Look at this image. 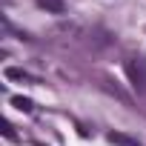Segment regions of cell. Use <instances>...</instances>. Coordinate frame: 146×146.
Instances as JSON below:
<instances>
[{
  "instance_id": "obj_1",
  "label": "cell",
  "mask_w": 146,
  "mask_h": 146,
  "mask_svg": "<svg viewBox=\"0 0 146 146\" xmlns=\"http://www.w3.org/2000/svg\"><path fill=\"white\" fill-rule=\"evenodd\" d=\"M126 75H129V83L146 95V60L135 57V60H126Z\"/></svg>"
},
{
  "instance_id": "obj_3",
  "label": "cell",
  "mask_w": 146,
  "mask_h": 146,
  "mask_svg": "<svg viewBox=\"0 0 146 146\" xmlns=\"http://www.w3.org/2000/svg\"><path fill=\"white\" fill-rule=\"evenodd\" d=\"M37 6L46 9V12H52V15H63V12H66V3H63V0H37Z\"/></svg>"
},
{
  "instance_id": "obj_2",
  "label": "cell",
  "mask_w": 146,
  "mask_h": 146,
  "mask_svg": "<svg viewBox=\"0 0 146 146\" xmlns=\"http://www.w3.org/2000/svg\"><path fill=\"white\" fill-rule=\"evenodd\" d=\"M106 140H109V143H115V146H140L135 137H129V135H123V132H109V135H106Z\"/></svg>"
},
{
  "instance_id": "obj_5",
  "label": "cell",
  "mask_w": 146,
  "mask_h": 146,
  "mask_svg": "<svg viewBox=\"0 0 146 146\" xmlns=\"http://www.w3.org/2000/svg\"><path fill=\"white\" fill-rule=\"evenodd\" d=\"M6 78H9V80H23V83L29 80L26 72H23V69H15V66H9V69H6Z\"/></svg>"
},
{
  "instance_id": "obj_4",
  "label": "cell",
  "mask_w": 146,
  "mask_h": 146,
  "mask_svg": "<svg viewBox=\"0 0 146 146\" xmlns=\"http://www.w3.org/2000/svg\"><path fill=\"white\" fill-rule=\"evenodd\" d=\"M12 106L20 109V112H32V109H35V103H32L29 98H23V95H15V98H12Z\"/></svg>"
},
{
  "instance_id": "obj_6",
  "label": "cell",
  "mask_w": 146,
  "mask_h": 146,
  "mask_svg": "<svg viewBox=\"0 0 146 146\" xmlns=\"http://www.w3.org/2000/svg\"><path fill=\"white\" fill-rule=\"evenodd\" d=\"M3 135H6V137H9V140H15V137H17V135H15V129H12V123H9V120H3Z\"/></svg>"
}]
</instances>
